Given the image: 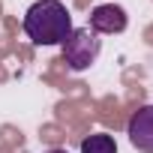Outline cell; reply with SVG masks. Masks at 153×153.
Listing matches in <instances>:
<instances>
[{
  "instance_id": "1",
  "label": "cell",
  "mask_w": 153,
  "mask_h": 153,
  "mask_svg": "<svg viewBox=\"0 0 153 153\" xmlns=\"http://www.w3.org/2000/svg\"><path fill=\"white\" fill-rule=\"evenodd\" d=\"M24 33L33 45H63L72 33V15L63 0H36L24 12Z\"/></svg>"
},
{
  "instance_id": "2",
  "label": "cell",
  "mask_w": 153,
  "mask_h": 153,
  "mask_svg": "<svg viewBox=\"0 0 153 153\" xmlns=\"http://www.w3.org/2000/svg\"><path fill=\"white\" fill-rule=\"evenodd\" d=\"M99 51H102V39L90 27H72L69 39L63 42V63L72 72H84L90 69V63H96Z\"/></svg>"
},
{
  "instance_id": "3",
  "label": "cell",
  "mask_w": 153,
  "mask_h": 153,
  "mask_svg": "<svg viewBox=\"0 0 153 153\" xmlns=\"http://www.w3.org/2000/svg\"><path fill=\"white\" fill-rule=\"evenodd\" d=\"M126 135L135 150L153 153V105H141L138 111H132V117L126 123Z\"/></svg>"
},
{
  "instance_id": "4",
  "label": "cell",
  "mask_w": 153,
  "mask_h": 153,
  "mask_svg": "<svg viewBox=\"0 0 153 153\" xmlns=\"http://www.w3.org/2000/svg\"><path fill=\"white\" fill-rule=\"evenodd\" d=\"M126 24H129V18H126V9L123 6H117V3H102V6H96L93 12H90V30L99 36V33H123L126 30Z\"/></svg>"
},
{
  "instance_id": "5",
  "label": "cell",
  "mask_w": 153,
  "mask_h": 153,
  "mask_svg": "<svg viewBox=\"0 0 153 153\" xmlns=\"http://www.w3.org/2000/svg\"><path fill=\"white\" fill-rule=\"evenodd\" d=\"M81 153H117V141L108 132H93L81 141Z\"/></svg>"
},
{
  "instance_id": "6",
  "label": "cell",
  "mask_w": 153,
  "mask_h": 153,
  "mask_svg": "<svg viewBox=\"0 0 153 153\" xmlns=\"http://www.w3.org/2000/svg\"><path fill=\"white\" fill-rule=\"evenodd\" d=\"M45 153H69V150H63V147H51V150H45Z\"/></svg>"
}]
</instances>
